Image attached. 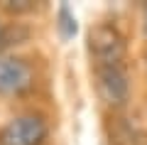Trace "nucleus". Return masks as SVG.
<instances>
[{"mask_svg": "<svg viewBox=\"0 0 147 145\" xmlns=\"http://www.w3.org/2000/svg\"><path fill=\"white\" fill-rule=\"evenodd\" d=\"M49 138V123L42 113H17L0 128V145H44Z\"/></svg>", "mask_w": 147, "mask_h": 145, "instance_id": "obj_1", "label": "nucleus"}, {"mask_svg": "<svg viewBox=\"0 0 147 145\" xmlns=\"http://www.w3.org/2000/svg\"><path fill=\"white\" fill-rule=\"evenodd\" d=\"M37 84V71L30 59L20 54H0V96L17 99L32 91Z\"/></svg>", "mask_w": 147, "mask_h": 145, "instance_id": "obj_2", "label": "nucleus"}, {"mask_svg": "<svg viewBox=\"0 0 147 145\" xmlns=\"http://www.w3.org/2000/svg\"><path fill=\"white\" fill-rule=\"evenodd\" d=\"M125 37L110 22H98L88 32V52L96 59V67H108V64H123L125 59Z\"/></svg>", "mask_w": 147, "mask_h": 145, "instance_id": "obj_3", "label": "nucleus"}, {"mask_svg": "<svg viewBox=\"0 0 147 145\" xmlns=\"http://www.w3.org/2000/svg\"><path fill=\"white\" fill-rule=\"evenodd\" d=\"M96 88L110 108H123L130 101V79L125 67L123 64L96 67Z\"/></svg>", "mask_w": 147, "mask_h": 145, "instance_id": "obj_4", "label": "nucleus"}, {"mask_svg": "<svg viewBox=\"0 0 147 145\" xmlns=\"http://www.w3.org/2000/svg\"><path fill=\"white\" fill-rule=\"evenodd\" d=\"M0 10L10 12V15H25V12L37 10V3H32V0H3Z\"/></svg>", "mask_w": 147, "mask_h": 145, "instance_id": "obj_5", "label": "nucleus"}, {"mask_svg": "<svg viewBox=\"0 0 147 145\" xmlns=\"http://www.w3.org/2000/svg\"><path fill=\"white\" fill-rule=\"evenodd\" d=\"M59 30H61L64 39H69L71 35H76V17H74V12L69 10L66 5L59 10Z\"/></svg>", "mask_w": 147, "mask_h": 145, "instance_id": "obj_6", "label": "nucleus"}, {"mask_svg": "<svg viewBox=\"0 0 147 145\" xmlns=\"http://www.w3.org/2000/svg\"><path fill=\"white\" fill-rule=\"evenodd\" d=\"M142 35H145V39H147V5L142 7Z\"/></svg>", "mask_w": 147, "mask_h": 145, "instance_id": "obj_7", "label": "nucleus"}, {"mask_svg": "<svg viewBox=\"0 0 147 145\" xmlns=\"http://www.w3.org/2000/svg\"><path fill=\"white\" fill-rule=\"evenodd\" d=\"M3 37H5V22L0 20V49H3Z\"/></svg>", "mask_w": 147, "mask_h": 145, "instance_id": "obj_8", "label": "nucleus"}, {"mask_svg": "<svg viewBox=\"0 0 147 145\" xmlns=\"http://www.w3.org/2000/svg\"><path fill=\"white\" fill-rule=\"evenodd\" d=\"M145 69H147V54H145Z\"/></svg>", "mask_w": 147, "mask_h": 145, "instance_id": "obj_9", "label": "nucleus"}]
</instances>
